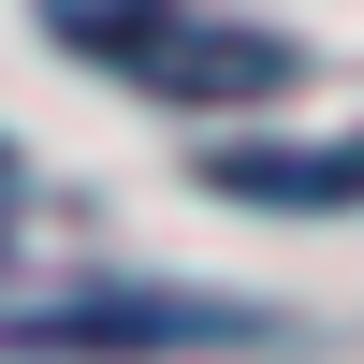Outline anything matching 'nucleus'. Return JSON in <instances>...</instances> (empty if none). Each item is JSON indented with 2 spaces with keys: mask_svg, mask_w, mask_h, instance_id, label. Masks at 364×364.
<instances>
[{
  "mask_svg": "<svg viewBox=\"0 0 364 364\" xmlns=\"http://www.w3.org/2000/svg\"><path fill=\"white\" fill-rule=\"evenodd\" d=\"M58 44H87L102 73H146V87H190V102H219V87H277L291 44H262V29H190L175 0H44Z\"/></svg>",
  "mask_w": 364,
  "mask_h": 364,
  "instance_id": "obj_1",
  "label": "nucleus"
},
{
  "mask_svg": "<svg viewBox=\"0 0 364 364\" xmlns=\"http://www.w3.org/2000/svg\"><path fill=\"white\" fill-rule=\"evenodd\" d=\"M233 204H364V146H219Z\"/></svg>",
  "mask_w": 364,
  "mask_h": 364,
  "instance_id": "obj_3",
  "label": "nucleus"
},
{
  "mask_svg": "<svg viewBox=\"0 0 364 364\" xmlns=\"http://www.w3.org/2000/svg\"><path fill=\"white\" fill-rule=\"evenodd\" d=\"M204 336H248L233 306H161V291H58V306H15V350H204Z\"/></svg>",
  "mask_w": 364,
  "mask_h": 364,
  "instance_id": "obj_2",
  "label": "nucleus"
}]
</instances>
